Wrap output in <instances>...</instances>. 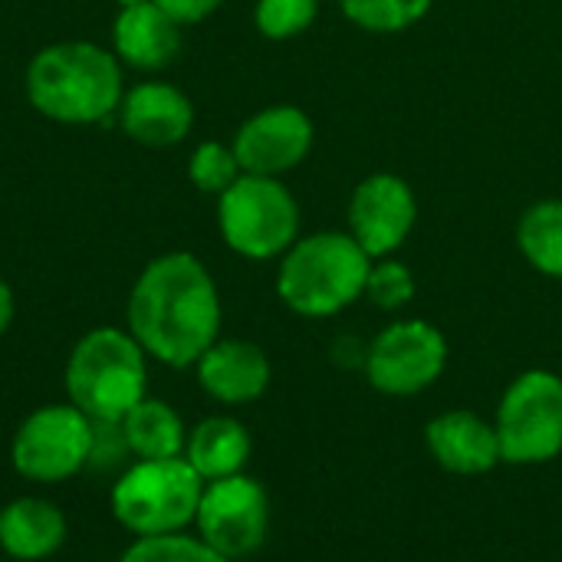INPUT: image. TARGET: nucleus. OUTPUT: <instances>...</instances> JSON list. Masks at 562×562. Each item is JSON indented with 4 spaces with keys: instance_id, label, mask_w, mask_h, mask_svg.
<instances>
[{
    "instance_id": "1",
    "label": "nucleus",
    "mask_w": 562,
    "mask_h": 562,
    "mask_svg": "<svg viewBox=\"0 0 562 562\" xmlns=\"http://www.w3.org/2000/svg\"><path fill=\"white\" fill-rule=\"evenodd\" d=\"M221 319L217 283L188 250H168L148 260L125 303V329L151 362L168 369H194L221 339Z\"/></svg>"
},
{
    "instance_id": "2",
    "label": "nucleus",
    "mask_w": 562,
    "mask_h": 562,
    "mask_svg": "<svg viewBox=\"0 0 562 562\" xmlns=\"http://www.w3.org/2000/svg\"><path fill=\"white\" fill-rule=\"evenodd\" d=\"M30 105L59 125H95L119 112L125 95V66L92 40H63L43 46L23 76Z\"/></svg>"
},
{
    "instance_id": "3",
    "label": "nucleus",
    "mask_w": 562,
    "mask_h": 562,
    "mask_svg": "<svg viewBox=\"0 0 562 562\" xmlns=\"http://www.w3.org/2000/svg\"><path fill=\"white\" fill-rule=\"evenodd\" d=\"M372 257L349 231L300 237L277 267L280 303L303 319H326L366 296Z\"/></svg>"
},
{
    "instance_id": "4",
    "label": "nucleus",
    "mask_w": 562,
    "mask_h": 562,
    "mask_svg": "<svg viewBox=\"0 0 562 562\" xmlns=\"http://www.w3.org/2000/svg\"><path fill=\"white\" fill-rule=\"evenodd\" d=\"M148 356L122 326H95L76 339L63 369L66 402L92 422H122L148 395Z\"/></svg>"
},
{
    "instance_id": "5",
    "label": "nucleus",
    "mask_w": 562,
    "mask_h": 562,
    "mask_svg": "<svg viewBox=\"0 0 562 562\" xmlns=\"http://www.w3.org/2000/svg\"><path fill=\"white\" fill-rule=\"evenodd\" d=\"M201 494L204 481L184 458L132 461L109 491V510L135 540L188 533L194 527Z\"/></svg>"
},
{
    "instance_id": "6",
    "label": "nucleus",
    "mask_w": 562,
    "mask_h": 562,
    "mask_svg": "<svg viewBox=\"0 0 562 562\" xmlns=\"http://www.w3.org/2000/svg\"><path fill=\"white\" fill-rule=\"evenodd\" d=\"M224 244L244 260H277L300 240V204L280 178L240 175L217 198Z\"/></svg>"
},
{
    "instance_id": "7",
    "label": "nucleus",
    "mask_w": 562,
    "mask_h": 562,
    "mask_svg": "<svg viewBox=\"0 0 562 562\" xmlns=\"http://www.w3.org/2000/svg\"><path fill=\"white\" fill-rule=\"evenodd\" d=\"M494 428L504 464L537 468L562 454V375L550 369L520 372L501 395Z\"/></svg>"
},
{
    "instance_id": "8",
    "label": "nucleus",
    "mask_w": 562,
    "mask_h": 562,
    "mask_svg": "<svg viewBox=\"0 0 562 562\" xmlns=\"http://www.w3.org/2000/svg\"><path fill=\"white\" fill-rule=\"evenodd\" d=\"M95 422L72 402L33 408L10 438V468L30 484H66L89 471Z\"/></svg>"
},
{
    "instance_id": "9",
    "label": "nucleus",
    "mask_w": 562,
    "mask_h": 562,
    "mask_svg": "<svg viewBox=\"0 0 562 562\" xmlns=\"http://www.w3.org/2000/svg\"><path fill=\"white\" fill-rule=\"evenodd\" d=\"M366 379L389 398L428 392L448 369V339L425 319H395L366 346Z\"/></svg>"
},
{
    "instance_id": "10",
    "label": "nucleus",
    "mask_w": 562,
    "mask_h": 562,
    "mask_svg": "<svg viewBox=\"0 0 562 562\" xmlns=\"http://www.w3.org/2000/svg\"><path fill=\"white\" fill-rule=\"evenodd\" d=\"M191 530L231 562L254 557L270 533L267 487L247 471L204 484Z\"/></svg>"
},
{
    "instance_id": "11",
    "label": "nucleus",
    "mask_w": 562,
    "mask_h": 562,
    "mask_svg": "<svg viewBox=\"0 0 562 562\" xmlns=\"http://www.w3.org/2000/svg\"><path fill=\"white\" fill-rule=\"evenodd\" d=\"M415 221H418L415 191L398 175H389V171L369 175L352 191L349 234L372 260L392 257L408 240Z\"/></svg>"
},
{
    "instance_id": "12",
    "label": "nucleus",
    "mask_w": 562,
    "mask_h": 562,
    "mask_svg": "<svg viewBox=\"0 0 562 562\" xmlns=\"http://www.w3.org/2000/svg\"><path fill=\"white\" fill-rule=\"evenodd\" d=\"M313 122L296 105H267L254 112L234 135V155L244 175L280 178L306 161L313 148Z\"/></svg>"
},
{
    "instance_id": "13",
    "label": "nucleus",
    "mask_w": 562,
    "mask_h": 562,
    "mask_svg": "<svg viewBox=\"0 0 562 562\" xmlns=\"http://www.w3.org/2000/svg\"><path fill=\"white\" fill-rule=\"evenodd\" d=\"M198 389L227 408L250 405L267 395L273 382L270 356L250 339H217L198 362H194Z\"/></svg>"
},
{
    "instance_id": "14",
    "label": "nucleus",
    "mask_w": 562,
    "mask_h": 562,
    "mask_svg": "<svg viewBox=\"0 0 562 562\" xmlns=\"http://www.w3.org/2000/svg\"><path fill=\"white\" fill-rule=\"evenodd\" d=\"M425 445L438 468L458 477H481L504 464L494 418H484L471 408H451L435 415L425 428Z\"/></svg>"
},
{
    "instance_id": "15",
    "label": "nucleus",
    "mask_w": 562,
    "mask_h": 562,
    "mask_svg": "<svg viewBox=\"0 0 562 562\" xmlns=\"http://www.w3.org/2000/svg\"><path fill=\"white\" fill-rule=\"evenodd\" d=\"M115 115L122 132L148 148H171L184 142L194 125L191 99L165 79H142L128 86Z\"/></svg>"
},
{
    "instance_id": "16",
    "label": "nucleus",
    "mask_w": 562,
    "mask_h": 562,
    "mask_svg": "<svg viewBox=\"0 0 562 562\" xmlns=\"http://www.w3.org/2000/svg\"><path fill=\"white\" fill-rule=\"evenodd\" d=\"M112 53L128 69L158 72L181 53V23L171 20L155 0L119 7L112 23Z\"/></svg>"
},
{
    "instance_id": "17",
    "label": "nucleus",
    "mask_w": 562,
    "mask_h": 562,
    "mask_svg": "<svg viewBox=\"0 0 562 562\" xmlns=\"http://www.w3.org/2000/svg\"><path fill=\"white\" fill-rule=\"evenodd\" d=\"M69 520L49 497L23 494L0 507V553L13 562H43L66 547Z\"/></svg>"
},
{
    "instance_id": "18",
    "label": "nucleus",
    "mask_w": 562,
    "mask_h": 562,
    "mask_svg": "<svg viewBox=\"0 0 562 562\" xmlns=\"http://www.w3.org/2000/svg\"><path fill=\"white\" fill-rule=\"evenodd\" d=\"M254 454V438L247 425L234 415H207L188 428L184 461L201 474L204 484L244 474Z\"/></svg>"
},
{
    "instance_id": "19",
    "label": "nucleus",
    "mask_w": 562,
    "mask_h": 562,
    "mask_svg": "<svg viewBox=\"0 0 562 562\" xmlns=\"http://www.w3.org/2000/svg\"><path fill=\"white\" fill-rule=\"evenodd\" d=\"M119 425L132 451V461H165L184 454L188 425L178 415V408L165 398L145 395Z\"/></svg>"
},
{
    "instance_id": "20",
    "label": "nucleus",
    "mask_w": 562,
    "mask_h": 562,
    "mask_svg": "<svg viewBox=\"0 0 562 562\" xmlns=\"http://www.w3.org/2000/svg\"><path fill=\"white\" fill-rule=\"evenodd\" d=\"M517 244L537 273L562 280V201L530 204L517 224Z\"/></svg>"
},
{
    "instance_id": "21",
    "label": "nucleus",
    "mask_w": 562,
    "mask_h": 562,
    "mask_svg": "<svg viewBox=\"0 0 562 562\" xmlns=\"http://www.w3.org/2000/svg\"><path fill=\"white\" fill-rule=\"evenodd\" d=\"M339 7L369 33H402L431 10V0H339Z\"/></svg>"
},
{
    "instance_id": "22",
    "label": "nucleus",
    "mask_w": 562,
    "mask_h": 562,
    "mask_svg": "<svg viewBox=\"0 0 562 562\" xmlns=\"http://www.w3.org/2000/svg\"><path fill=\"white\" fill-rule=\"evenodd\" d=\"M115 562H231L211 550L198 533H168L132 540Z\"/></svg>"
},
{
    "instance_id": "23",
    "label": "nucleus",
    "mask_w": 562,
    "mask_h": 562,
    "mask_svg": "<svg viewBox=\"0 0 562 562\" xmlns=\"http://www.w3.org/2000/svg\"><path fill=\"white\" fill-rule=\"evenodd\" d=\"M244 175L237 155H234V145H224V142H201L194 151H191V161H188V178L198 191L204 194H214L221 198L237 178Z\"/></svg>"
},
{
    "instance_id": "24",
    "label": "nucleus",
    "mask_w": 562,
    "mask_h": 562,
    "mask_svg": "<svg viewBox=\"0 0 562 562\" xmlns=\"http://www.w3.org/2000/svg\"><path fill=\"white\" fill-rule=\"evenodd\" d=\"M366 300L385 313H395V310H405L412 300H415V277L412 270L395 260V257H382V260H372V270H369V280H366Z\"/></svg>"
},
{
    "instance_id": "25",
    "label": "nucleus",
    "mask_w": 562,
    "mask_h": 562,
    "mask_svg": "<svg viewBox=\"0 0 562 562\" xmlns=\"http://www.w3.org/2000/svg\"><path fill=\"white\" fill-rule=\"evenodd\" d=\"M319 0H257L254 23L267 40H293L313 26Z\"/></svg>"
},
{
    "instance_id": "26",
    "label": "nucleus",
    "mask_w": 562,
    "mask_h": 562,
    "mask_svg": "<svg viewBox=\"0 0 562 562\" xmlns=\"http://www.w3.org/2000/svg\"><path fill=\"white\" fill-rule=\"evenodd\" d=\"M132 451L125 445L122 425L119 422H95L92 435V454H89V471H115V477L132 464Z\"/></svg>"
},
{
    "instance_id": "27",
    "label": "nucleus",
    "mask_w": 562,
    "mask_h": 562,
    "mask_svg": "<svg viewBox=\"0 0 562 562\" xmlns=\"http://www.w3.org/2000/svg\"><path fill=\"white\" fill-rule=\"evenodd\" d=\"M171 20H178L181 26H188V23H201V20H207L224 0H155Z\"/></svg>"
},
{
    "instance_id": "28",
    "label": "nucleus",
    "mask_w": 562,
    "mask_h": 562,
    "mask_svg": "<svg viewBox=\"0 0 562 562\" xmlns=\"http://www.w3.org/2000/svg\"><path fill=\"white\" fill-rule=\"evenodd\" d=\"M13 316H16V300H13V290H10V283L0 277V336L10 329Z\"/></svg>"
},
{
    "instance_id": "29",
    "label": "nucleus",
    "mask_w": 562,
    "mask_h": 562,
    "mask_svg": "<svg viewBox=\"0 0 562 562\" xmlns=\"http://www.w3.org/2000/svg\"><path fill=\"white\" fill-rule=\"evenodd\" d=\"M135 3H145V0H119V7H135Z\"/></svg>"
}]
</instances>
